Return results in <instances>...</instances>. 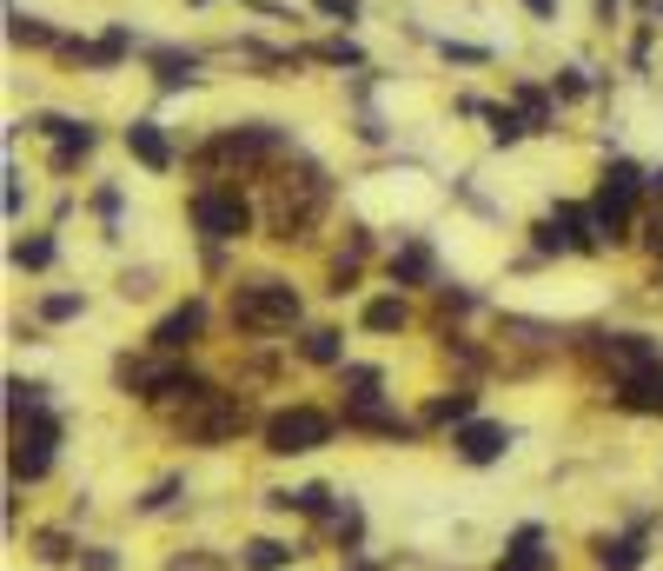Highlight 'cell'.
Masks as SVG:
<instances>
[{"label": "cell", "instance_id": "obj_1", "mask_svg": "<svg viewBox=\"0 0 663 571\" xmlns=\"http://www.w3.org/2000/svg\"><path fill=\"white\" fill-rule=\"evenodd\" d=\"M325 200H332V180H325L318 167L286 174V180L273 187V226H279V239H299V233L325 213Z\"/></svg>", "mask_w": 663, "mask_h": 571}, {"label": "cell", "instance_id": "obj_2", "mask_svg": "<svg viewBox=\"0 0 663 571\" xmlns=\"http://www.w3.org/2000/svg\"><path fill=\"white\" fill-rule=\"evenodd\" d=\"M292 319H299V293L286 279H253L232 293V325H245V333H279Z\"/></svg>", "mask_w": 663, "mask_h": 571}, {"label": "cell", "instance_id": "obj_3", "mask_svg": "<svg viewBox=\"0 0 663 571\" xmlns=\"http://www.w3.org/2000/svg\"><path fill=\"white\" fill-rule=\"evenodd\" d=\"M332 439V419L318 413V405H286V413L266 419V452L279 459H299V452H318Z\"/></svg>", "mask_w": 663, "mask_h": 571}, {"label": "cell", "instance_id": "obj_4", "mask_svg": "<svg viewBox=\"0 0 663 571\" xmlns=\"http://www.w3.org/2000/svg\"><path fill=\"white\" fill-rule=\"evenodd\" d=\"M53 445H60V419H53V413L14 419V478H47Z\"/></svg>", "mask_w": 663, "mask_h": 571}, {"label": "cell", "instance_id": "obj_5", "mask_svg": "<svg viewBox=\"0 0 663 571\" xmlns=\"http://www.w3.org/2000/svg\"><path fill=\"white\" fill-rule=\"evenodd\" d=\"M637 187H643V174H637V167H624V159L604 174V193H598V206H591V219H598V233H604V239H624V233H630Z\"/></svg>", "mask_w": 663, "mask_h": 571}, {"label": "cell", "instance_id": "obj_6", "mask_svg": "<svg viewBox=\"0 0 663 571\" xmlns=\"http://www.w3.org/2000/svg\"><path fill=\"white\" fill-rule=\"evenodd\" d=\"M193 226L206 239H239L245 226H253V206H245L239 193H226V187H206V193H193Z\"/></svg>", "mask_w": 663, "mask_h": 571}, {"label": "cell", "instance_id": "obj_7", "mask_svg": "<svg viewBox=\"0 0 663 571\" xmlns=\"http://www.w3.org/2000/svg\"><path fill=\"white\" fill-rule=\"evenodd\" d=\"M239 426H245V405H239V398H226V392H213V398L186 405V419H180V432H186V439H200V445H219V439H232Z\"/></svg>", "mask_w": 663, "mask_h": 571}, {"label": "cell", "instance_id": "obj_8", "mask_svg": "<svg viewBox=\"0 0 663 571\" xmlns=\"http://www.w3.org/2000/svg\"><path fill=\"white\" fill-rule=\"evenodd\" d=\"M538 247L544 253H591L598 247V219L584 206H557L551 219H538Z\"/></svg>", "mask_w": 663, "mask_h": 571}, {"label": "cell", "instance_id": "obj_9", "mask_svg": "<svg viewBox=\"0 0 663 571\" xmlns=\"http://www.w3.org/2000/svg\"><path fill=\"white\" fill-rule=\"evenodd\" d=\"M200 325H206V306L186 299V306H173V312L153 325V346H159V353H186V346L200 340Z\"/></svg>", "mask_w": 663, "mask_h": 571}, {"label": "cell", "instance_id": "obj_10", "mask_svg": "<svg viewBox=\"0 0 663 571\" xmlns=\"http://www.w3.org/2000/svg\"><path fill=\"white\" fill-rule=\"evenodd\" d=\"M40 127L60 140V153H53V167H60V174L73 167V159H87V153H94V127H87V120H53V114H47Z\"/></svg>", "mask_w": 663, "mask_h": 571}, {"label": "cell", "instance_id": "obj_11", "mask_svg": "<svg viewBox=\"0 0 663 571\" xmlns=\"http://www.w3.org/2000/svg\"><path fill=\"white\" fill-rule=\"evenodd\" d=\"M126 146H133V159H140V167H153V174H166V167H173V146H166V133H159L153 120H133V127H126Z\"/></svg>", "mask_w": 663, "mask_h": 571}, {"label": "cell", "instance_id": "obj_12", "mask_svg": "<svg viewBox=\"0 0 663 571\" xmlns=\"http://www.w3.org/2000/svg\"><path fill=\"white\" fill-rule=\"evenodd\" d=\"M611 359H617V366H624V385H630V379H643V372H656V366H663V359H656V346H650V340H643V333H624V340H611Z\"/></svg>", "mask_w": 663, "mask_h": 571}, {"label": "cell", "instance_id": "obj_13", "mask_svg": "<svg viewBox=\"0 0 663 571\" xmlns=\"http://www.w3.org/2000/svg\"><path fill=\"white\" fill-rule=\"evenodd\" d=\"M505 445H511V432H505V426H465V432H458V452H465L471 465L505 459Z\"/></svg>", "mask_w": 663, "mask_h": 571}, {"label": "cell", "instance_id": "obj_14", "mask_svg": "<svg viewBox=\"0 0 663 571\" xmlns=\"http://www.w3.org/2000/svg\"><path fill=\"white\" fill-rule=\"evenodd\" d=\"M497 571H544V532H538V525H525V532L511 538V551L497 558Z\"/></svg>", "mask_w": 663, "mask_h": 571}, {"label": "cell", "instance_id": "obj_15", "mask_svg": "<svg viewBox=\"0 0 663 571\" xmlns=\"http://www.w3.org/2000/svg\"><path fill=\"white\" fill-rule=\"evenodd\" d=\"M153 80H159V87H193V80H200V60L159 47V53H153Z\"/></svg>", "mask_w": 663, "mask_h": 571}, {"label": "cell", "instance_id": "obj_16", "mask_svg": "<svg viewBox=\"0 0 663 571\" xmlns=\"http://www.w3.org/2000/svg\"><path fill=\"white\" fill-rule=\"evenodd\" d=\"M598 564L604 571H637L643 564V538H604L598 545Z\"/></svg>", "mask_w": 663, "mask_h": 571}, {"label": "cell", "instance_id": "obj_17", "mask_svg": "<svg viewBox=\"0 0 663 571\" xmlns=\"http://www.w3.org/2000/svg\"><path fill=\"white\" fill-rule=\"evenodd\" d=\"M299 551L292 545H279V538H253L245 545V571H279V564H292Z\"/></svg>", "mask_w": 663, "mask_h": 571}, {"label": "cell", "instance_id": "obj_18", "mask_svg": "<svg viewBox=\"0 0 663 571\" xmlns=\"http://www.w3.org/2000/svg\"><path fill=\"white\" fill-rule=\"evenodd\" d=\"M40 405H47V385H34V379H8V413H14V419L40 413Z\"/></svg>", "mask_w": 663, "mask_h": 571}, {"label": "cell", "instance_id": "obj_19", "mask_svg": "<svg viewBox=\"0 0 663 571\" xmlns=\"http://www.w3.org/2000/svg\"><path fill=\"white\" fill-rule=\"evenodd\" d=\"M624 405H650V413H663V366L643 372V379H630L624 385Z\"/></svg>", "mask_w": 663, "mask_h": 571}, {"label": "cell", "instance_id": "obj_20", "mask_svg": "<svg viewBox=\"0 0 663 571\" xmlns=\"http://www.w3.org/2000/svg\"><path fill=\"white\" fill-rule=\"evenodd\" d=\"M391 279H405V286H419V279H432V253H425V247H405V253L391 260Z\"/></svg>", "mask_w": 663, "mask_h": 571}, {"label": "cell", "instance_id": "obj_21", "mask_svg": "<svg viewBox=\"0 0 663 571\" xmlns=\"http://www.w3.org/2000/svg\"><path fill=\"white\" fill-rule=\"evenodd\" d=\"M8 21H14V27H8L14 47H53V27H47V21H34V14H8Z\"/></svg>", "mask_w": 663, "mask_h": 571}, {"label": "cell", "instance_id": "obj_22", "mask_svg": "<svg viewBox=\"0 0 663 571\" xmlns=\"http://www.w3.org/2000/svg\"><path fill=\"white\" fill-rule=\"evenodd\" d=\"M365 325H372V333H398V325H405V299H372Z\"/></svg>", "mask_w": 663, "mask_h": 571}, {"label": "cell", "instance_id": "obj_23", "mask_svg": "<svg viewBox=\"0 0 663 571\" xmlns=\"http://www.w3.org/2000/svg\"><path fill=\"white\" fill-rule=\"evenodd\" d=\"M432 426H458V419H471V392H451V398H432V413H425Z\"/></svg>", "mask_w": 663, "mask_h": 571}, {"label": "cell", "instance_id": "obj_24", "mask_svg": "<svg viewBox=\"0 0 663 571\" xmlns=\"http://www.w3.org/2000/svg\"><path fill=\"white\" fill-rule=\"evenodd\" d=\"M339 353H346L339 333H305V359H312V366H339Z\"/></svg>", "mask_w": 663, "mask_h": 571}, {"label": "cell", "instance_id": "obj_25", "mask_svg": "<svg viewBox=\"0 0 663 571\" xmlns=\"http://www.w3.org/2000/svg\"><path fill=\"white\" fill-rule=\"evenodd\" d=\"M518 133H531V120H518V114H505V107H491V140H497V146H511Z\"/></svg>", "mask_w": 663, "mask_h": 571}, {"label": "cell", "instance_id": "obj_26", "mask_svg": "<svg viewBox=\"0 0 663 571\" xmlns=\"http://www.w3.org/2000/svg\"><path fill=\"white\" fill-rule=\"evenodd\" d=\"M346 392H352V405H372V398H378V372H372V366H352V372H346Z\"/></svg>", "mask_w": 663, "mask_h": 571}, {"label": "cell", "instance_id": "obj_27", "mask_svg": "<svg viewBox=\"0 0 663 571\" xmlns=\"http://www.w3.org/2000/svg\"><path fill=\"white\" fill-rule=\"evenodd\" d=\"M14 260H21V266H34V273H40V266H53V239H21Z\"/></svg>", "mask_w": 663, "mask_h": 571}, {"label": "cell", "instance_id": "obj_28", "mask_svg": "<svg viewBox=\"0 0 663 571\" xmlns=\"http://www.w3.org/2000/svg\"><path fill=\"white\" fill-rule=\"evenodd\" d=\"M312 60H332V67H359V47H352V40H325V47H312Z\"/></svg>", "mask_w": 663, "mask_h": 571}, {"label": "cell", "instance_id": "obj_29", "mask_svg": "<svg viewBox=\"0 0 663 571\" xmlns=\"http://www.w3.org/2000/svg\"><path fill=\"white\" fill-rule=\"evenodd\" d=\"M518 107H525V120H531V127H551V107H544V94H538V87H518Z\"/></svg>", "mask_w": 663, "mask_h": 571}, {"label": "cell", "instance_id": "obj_30", "mask_svg": "<svg viewBox=\"0 0 663 571\" xmlns=\"http://www.w3.org/2000/svg\"><path fill=\"white\" fill-rule=\"evenodd\" d=\"M40 312H47V319H73V312H80V299H73V293H53Z\"/></svg>", "mask_w": 663, "mask_h": 571}, {"label": "cell", "instance_id": "obj_31", "mask_svg": "<svg viewBox=\"0 0 663 571\" xmlns=\"http://www.w3.org/2000/svg\"><path fill=\"white\" fill-rule=\"evenodd\" d=\"M80 558H87V571H120V558H113V551H80Z\"/></svg>", "mask_w": 663, "mask_h": 571}, {"label": "cell", "instance_id": "obj_32", "mask_svg": "<svg viewBox=\"0 0 663 571\" xmlns=\"http://www.w3.org/2000/svg\"><path fill=\"white\" fill-rule=\"evenodd\" d=\"M40 558H53V564H60V558H67V538H60V532H47V538H40Z\"/></svg>", "mask_w": 663, "mask_h": 571}, {"label": "cell", "instance_id": "obj_33", "mask_svg": "<svg viewBox=\"0 0 663 571\" xmlns=\"http://www.w3.org/2000/svg\"><path fill=\"white\" fill-rule=\"evenodd\" d=\"M318 8H325V14H352V8H359V0H318Z\"/></svg>", "mask_w": 663, "mask_h": 571}, {"label": "cell", "instance_id": "obj_34", "mask_svg": "<svg viewBox=\"0 0 663 571\" xmlns=\"http://www.w3.org/2000/svg\"><path fill=\"white\" fill-rule=\"evenodd\" d=\"M531 14H551V0H531Z\"/></svg>", "mask_w": 663, "mask_h": 571}]
</instances>
